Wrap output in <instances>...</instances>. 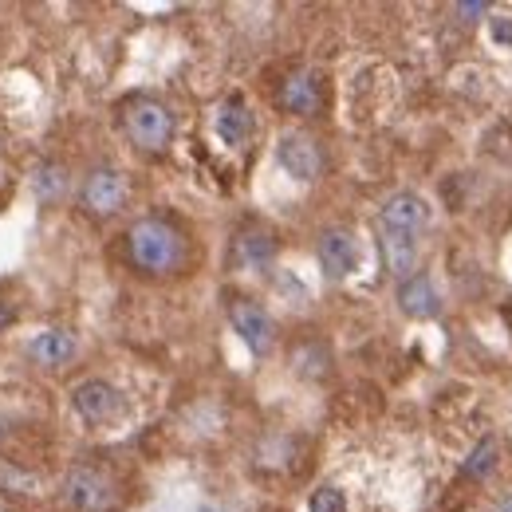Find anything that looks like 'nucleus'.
Instances as JSON below:
<instances>
[{
	"label": "nucleus",
	"instance_id": "obj_1",
	"mask_svg": "<svg viewBox=\"0 0 512 512\" xmlns=\"http://www.w3.org/2000/svg\"><path fill=\"white\" fill-rule=\"evenodd\" d=\"M127 245L134 268H142L150 276H166V272H178L186 264V237L170 221H162V217L134 221Z\"/></svg>",
	"mask_w": 512,
	"mask_h": 512
},
{
	"label": "nucleus",
	"instance_id": "obj_2",
	"mask_svg": "<svg viewBox=\"0 0 512 512\" xmlns=\"http://www.w3.org/2000/svg\"><path fill=\"white\" fill-rule=\"evenodd\" d=\"M123 130H127V138L138 150L162 154L174 142V115L154 99H134L123 111Z\"/></svg>",
	"mask_w": 512,
	"mask_h": 512
},
{
	"label": "nucleus",
	"instance_id": "obj_3",
	"mask_svg": "<svg viewBox=\"0 0 512 512\" xmlns=\"http://www.w3.org/2000/svg\"><path fill=\"white\" fill-rule=\"evenodd\" d=\"M64 505L71 512H111L115 481L95 465H75L64 481Z\"/></svg>",
	"mask_w": 512,
	"mask_h": 512
},
{
	"label": "nucleus",
	"instance_id": "obj_4",
	"mask_svg": "<svg viewBox=\"0 0 512 512\" xmlns=\"http://www.w3.org/2000/svg\"><path fill=\"white\" fill-rule=\"evenodd\" d=\"M426 221H430L426 201H422L418 193H410V190L386 197L383 213H379V229H386V233H410V237H422Z\"/></svg>",
	"mask_w": 512,
	"mask_h": 512
},
{
	"label": "nucleus",
	"instance_id": "obj_5",
	"mask_svg": "<svg viewBox=\"0 0 512 512\" xmlns=\"http://www.w3.org/2000/svg\"><path fill=\"white\" fill-rule=\"evenodd\" d=\"M127 178L119 174V170H95V174H87V182H83V205L95 213V217H111V213H119L123 205H127Z\"/></svg>",
	"mask_w": 512,
	"mask_h": 512
},
{
	"label": "nucleus",
	"instance_id": "obj_6",
	"mask_svg": "<svg viewBox=\"0 0 512 512\" xmlns=\"http://www.w3.org/2000/svg\"><path fill=\"white\" fill-rule=\"evenodd\" d=\"M71 406L87 422H111V418L123 414V394L103 379H91V383H79L71 390Z\"/></svg>",
	"mask_w": 512,
	"mask_h": 512
},
{
	"label": "nucleus",
	"instance_id": "obj_7",
	"mask_svg": "<svg viewBox=\"0 0 512 512\" xmlns=\"http://www.w3.org/2000/svg\"><path fill=\"white\" fill-rule=\"evenodd\" d=\"M229 320H233V331L249 343V351L264 355V351L272 347L276 323H272V316H268L260 304H253V300H233V304H229Z\"/></svg>",
	"mask_w": 512,
	"mask_h": 512
},
{
	"label": "nucleus",
	"instance_id": "obj_8",
	"mask_svg": "<svg viewBox=\"0 0 512 512\" xmlns=\"http://www.w3.org/2000/svg\"><path fill=\"white\" fill-rule=\"evenodd\" d=\"M276 162H280L292 178H300V182L320 178V170H323L320 146H316V138H308V134H284L280 146H276Z\"/></svg>",
	"mask_w": 512,
	"mask_h": 512
},
{
	"label": "nucleus",
	"instance_id": "obj_9",
	"mask_svg": "<svg viewBox=\"0 0 512 512\" xmlns=\"http://www.w3.org/2000/svg\"><path fill=\"white\" fill-rule=\"evenodd\" d=\"M280 107L288 115H316L323 107V87L316 71H292L284 83H280Z\"/></svg>",
	"mask_w": 512,
	"mask_h": 512
},
{
	"label": "nucleus",
	"instance_id": "obj_10",
	"mask_svg": "<svg viewBox=\"0 0 512 512\" xmlns=\"http://www.w3.org/2000/svg\"><path fill=\"white\" fill-rule=\"evenodd\" d=\"M320 264L331 280H343L359 268V241L347 229H327L320 237Z\"/></svg>",
	"mask_w": 512,
	"mask_h": 512
},
{
	"label": "nucleus",
	"instance_id": "obj_11",
	"mask_svg": "<svg viewBox=\"0 0 512 512\" xmlns=\"http://www.w3.org/2000/svg\"><path fill=\"white\" fill-rule=\"evenodd\" d=\"M398 308H402L406 316H414V320H430V316H438V312H442V300H438L434 280H430L426 272L406 276L402 288H398Z\"/></svg>",
	"mask_w": 512,
	"mask_h": 512
},
{
	"label": "nucleus",
	"instance_id": "obj_12",
	"mask_svg": "<svg viewBox=\"0 0 512 512\" xmlns=\"http://www.w3.org/2000/svg\"><path fill=\"white\" fill-rule=\"evenodd\" d=\"M213 127H217V138H221L225 146H233V150L245 146V142L253 138V127H256L249 103H245L241 95H229V99L217 107V123H213Z\"/></svg>",
	"mask_w": 512,
	"mask_h": 512
},
{
	"label": "nucleus",
	"instance_id": "obj_13",
	"mask_svg": "<svg viewBox=\"0 0 512 512\" xmlns=\"http://www.w3.org/2000/svg\"><path fill=\"white\" fill-rule=\"evenodd\" d=\"M28 355H32V363H40V367H67V363L79 355V339H75L71 331H44V335L32 339Z\"/></svg>",
	"mask_w": 512,
	"mask_h": 512
},
{
	"label": "nucleus",
	"instance_id": "obj_14",
	"mask_svg": "<svg viewBox=\"0 0 512 512\" xmlns=\"http://www.w3.org/2000/svg\"><path fill=\"white\" fill-rule=\"evenodd\" d=\"M233 256H237L241 268H268L272 256H276V241H272L268 233H260V229H249V233L237 237Z\"/></svg>",
	"mask_w": 512,
	"mask_h": 512
},
{
	"label": "nucleus",
	"instance_id": "obj_15",
	"mask_svg": "<svg viewBox=\"0 0 512 512\" xmlns=\"http://www.w3.org/2000/svg\"><path fill=\"white\" fill-rule=\"evenodd\" d=\"M493 465H497V442L489 438V442H481V446L473 449V457L465 461V473H469V477H485Z\"/></svg>",
	"mask_w": 512,
	"mask_h": 512
},
{
	"label": "nucleus",
	"instance_id": "obj_16",
	"mask_svg": "<svg viewBox=\"0 0 512 512\" xmlns=\"http://www.w3.org/2000/svg\"><path fill=\"white\" fill-rule=\"evenodd\" d=\"M308 509H312V512H347V501H343V493H339L335 485H323V489H316V493H312Z\"/></svg>",
	"mask_w": 512,
	"mask_h": 512
},
{
	"label": "nucleus",
	"instance_id": "obj_17",
	"mask_svg": "<svg viewBox=\"0 0 512 512\" xmlns=\"http://www.w3.org/2000/svg\"><path fill=\"white\" fill-rule=\"evenodd\" d=\"M489 36H493V44H501V48H512V12H489Z\"/></svg>",
	"mask_w": 512,
	"mask_h": 512
},
{
	"label": "nucleus",
	"instance_id": "obj_18",
	"mask_svg": "<svg viewBox=\"0 0 512 512\" xmlns=\"http://www.w3.org/2000/svg\"><path fill=\"white\" fill-rule=\"evenodd\" d=\"M485 12H493L485 0H473V4H457V16H461V20H481Z\"/></svg>",
	"mask_w": 512,
	"mask_h": 512
},
{
	"label": "nucleus",
	"instance_id": "obj_19",
	"mask_svg": "<svg viewBox=\"0 0 512 512\" xmlns=\"http://www.w3.org/2000/svg\"><path fill=\"white\" fill-rule=\"evenodd\" d=\"M12 320H16V312H12L8 304H0V331H4V327H8Z\"/></svg>",
	"mask_w": 512,
	"mask_h": 512
},
{
	"label": "nucleus",
	"instance_id": "obj_20",
	"mask_svg": "<svg viewBox=\"0 0 512 512\" xmlns=\"http://www.w3.org/2000/svg\"><path fill=\"white\" fill-rule=\"evenodd\" d=\"M497 512H512V497H505V501L497 505Z\"/></svg>",
	"mask_w": 512,
	"mask_h": 512
},
{
	"label": "nucleus",
	"instance_id": "obj_21",
	"mask_svg": "<svg viewBox=\"0 0 512 512\" xmlns=\"http://www.w3.org/2000/svg\"><path fill=\"white\" fill-rule=\"evenodd\" d=\"M4 434H8V422H4V418H0V438H4Z\"/></svg>",
	"mask_w": 512,
	"mask_h": 512
},
{
	"label": "nucleus",
	"instance_id": "obj_22",
	"mask_svg": "<svg viewBox=\"0 0 512 512\" xmlns=\"http://www.w3.org/2000/svg\"><path fill=\"white\" fill-rule=\"evenodd\" d=\"M201 512H217V509H201Z\"/></svg>",
	"mask_w": 512,
	"mask_h": 512
}]
</instances>
